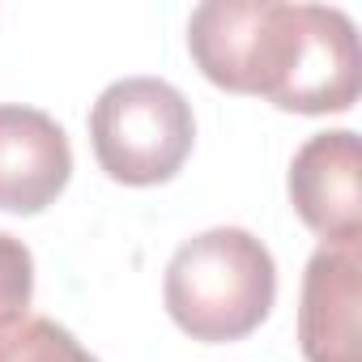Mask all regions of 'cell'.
Returning a JSON list of instances; mask_svg holds the SVG:
<instances>
[{"instance_id": "ba28073f", "label": "cell", "mask_w": 362, "mask_h": 362, "mask_svg": "<svg viewBox=\"0 0 362 362\" xmlns=\"http://www.w3.org/2000/svg\"><path fill=\"white\" fill-rule=\"evenodd\" d=\"M0 362H98L64 324L47 315H18L0 324Z\"/></svg>"}, {"instance_id": "52a82bcc", "label": "cell", "mask_w": 362, "mask_h": 362, "mask_svg": "<svg viewBox=\"0 0 362 362\" xmlns=\"http://www.w3.org/2000/svg\"><path fill=\"white\" fill-rule=\"evenodd\" d=\"M362 307V252L315 247L303 273L298 298V345L307 362H362L358 349Z\"/></svg>"}, {"instance_id": "7a4b0ae2", "label": "cell", "mask_w": 362, "mask_h": 362, "mask_svg": "<svg viewBox=\"0 0 362 362\" xmlns=\"http://www.w3.org/2000/svg\"><path fill=\"white\" fill-rule=\"evenodd\" d=\"M197 141L192 103L162 77H119L90 111L98 166L128 188H153L179 175Z\"/></svg>"}, {"instance_id": "8992f818", "label": "cell", "mask_w": 362, "mask_h": 362, "mask_svg": "<svg viewBox=\"0 0 362 362\" xmlns=\"http://www.w3.org/2000/svg\"><path fill=\"white\" fill-rule=\"evenodd\" d=\"M73 175L64 128L22 103H0V214H43Z\"/></svg>"}, {"instance_id": "6da1fadb", "label": "cell", "mask_w": 362, "mask_h": 362, "mask_svg": "<svg viewBox=\"0 0 362 362\" xmlns=\"http://www.w3.org/2000/svg\"><path fill=\"white\" fill-rule=\"evenodd\" d=\"M162 298L192 341L222 345L252 337L277 298L273 252L243 226H214L175 247Z\"/></svg>"}, {"instance_id": "9c48e42d", "label": "cell", "mask_w": 362, "mask_h": 362, "mask_svg": "<svg viewBox=\"0 0 362 362\" xmlns=\"http://www.w3.org/2000/svg\"><path fill=\"white\" fill-rule=\"evenodd\" d=\"M35 294V256L22 239L0 230V324L26 315Z\"/></svg>"}, {"instance_id": "3957f363", "label": "cell", "mask_w": 362, "mask_h": 362, "mask_svg": "<svg viewBox=\"0 0 362 362\" xmlns=\"http://www.w3.org/2000/svg\"><path fill=\"white\" fill-rule=\"evenodd\" d=\"M298 22L303 5L286 0H209L188 18V52L218 90L273 103L298 47Z\"/></svg>"}, {"instance_id": "277c9868", "label": "cell", "mask_w": 362, "mask_h": 362, "mask_svg": "<svg viewBox=\"0 0 362 362\" xmlns=\"http://www.w3.org/2000/svg\"><path fill=\"white\" fill-rule=\"evenodd\" d=\"M290 205L324 239V247H358L362 239V145L358 132H315L290 162Z\"/></svg>"}, {"instance_id": "5b68a950", "label": "cell", "mask_w": 362, "mask_h": 362, "mask_svg": "<svg viewBox=\"0 0 362 362\" xmlns=\"http://www.w3.org/2000/svg\"><path fill=\"white\" fill-rule=\"evenodd\" d=\"M358 86H362V60L349 13L332 5H303L298 47L273 107L298 115H332L358 103Z\"/></svg>"}]
</instances>
